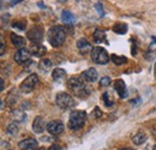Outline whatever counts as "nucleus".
Masks as SVG:
<instances>
[{
	"mask_svg": "<svg viewBox=\"0 0 156 150\" xmlns=\"http://www.w3.org/2000/svg\"><path fill=\"white\" fill-rule=\"evenodd\" d=\"M95 9L98 10L100 17H103V15H105V11H103V6H102L101 1H98V2H96V4H95Z\"/></svg>",
	"mask_w": 156,
	"mask_h": 150,
	"instance_id": "28",
	"label": "nucleus"
},
{
	"mask_svg": "<svg viewBox=\"0 0 156 150\" xmlns=\"http://www.w3.org/2000/svg\"><path fill=\"white\" fill-rule=\"evenodd\" d=\"M111 84V78L109 77H102L100 79V87H108Z\"/></svg>",
	"mask_w": 156,
	"mask_h": 150,
	"instance_id": "27",
	"label": "nucleus"
},
{
	"mask_svg": "<svg viewBox=\"0 0 156 150\" xmlns=\"http://www.w3.org/2000/svg\"><path fill=\"white\" fill-rule=\"evenodd\" d=\"M55 102L61 109H70L76 106L73 97L66 93H59L55 97Z\"/></svg>",
	"mask_w": 156,
	"mask_h": 150,
	"instance_id": "5",
	"label": "nucleus"
},
{
	"mask_svg": "<svg viewBox=\"0 0 156 150\" xmlns=\"http://www.w3.org/2000/svg\"><path fill=\"white\" fill-rule=\"evenodd\" d=\"M43 34H44V31H43V29L42 28H40V27H34L33 29H30L29 31H28V38L30 40V41H33L34 43H39L42 41V38H43Z\"/></svg>",
	"mask_w": 156,
	"mask_h": 150,
	"instance_id": "8",
	"label": "nucleus"
},
{
	"mask_svg": "<svg viewBox=\"0 0 156 150\" xmlns=\"http://www.w3.org/2000/svg\"><path fill=\"white\" fill-rule=\"evenodd\" d=\"M48 150H62V149H61V147H59V145H57V144H53Z\"/></svg>",
	"mask_w": 156,
	"mask_h": 150,
	"instance_id": "32",
	"label": "nucleus"
},
{
	"mask_svg": "<svg viewBox=\"0 0 156 150\" xmlns=\"http://www.w3.org/2000/svg\"><path fill=\"white\" fill-rule=\"evenodd\" d=\"M142 102V100H140V97H137V98H133V100H131V105L132 106H137L138 103H140Z\"/></svg>",
	"mask_w": 156,
	"mask_h": 150,
	"instance_id": "30",
	"label": "nucleus"
},
{
	"mask_svg": "<svg viewBox=\"0 0 156 150\" xmlns=\"http://www.w3.org/2000/svg\"><path fill=\"white\" fill-rule=\"evenodd\" d=\"M20 150H36L39 144H37V141L34 139V138H27V139H23L20 141V144H18Z\"/></svg>",
	"mask_w": 156,
	"mask_h": 150,
	"instance_id": "9",
	"label": "nucleus"
},
{
	"mask_svg": "<svg viewBox=\"0 0 156 150\" xmlns=\"http://www.w3.org/2000/svg\"><path fill=\"white\" fill-rule=\"evenodd\" d=\"M30 52L27 49V48H22L18 49L15 54V61L18 62V64H23V62H28L30 60Z\"/></svg>",
	"mask_w": 156,
	"mask_h": 150,
	"instance_id": "10",
	"label": "nucleus"
},
{
	"mask_svg": "<svg viewBox=\"0 0 156 150\" xmlns=\"http://www.w3.org/2000/svg\"><path fill=\"white\" fill-rule=\"evenodd\" d=\"M66 34H67V29L65 27L55 25L51 28V30L48 31V42L53 47H60L65 42Z\"/></svg>",
	"mask_w": 156,
	"mask_h": 150,
	"instance_id": "2",
	"label": "nucleus"
},
{
	"mask_svg": "<svg viewBox=\"0 0 156 150\" xmlns=\"http://www.w3.org/2000/svg\"><path fill=\"white\" fill-rule=\"evenodd\" d=\"M77 48L79 49V52H80L82 54H85V53H89V52L93 51L91 45L89 43V41H88L87 38H79L77 41Z\"/></svg>",
	"mask_w": 156,
	"mask_h": 150,
	"instance_id": "12",
	"label": "nucleus"
},
{
	"mask_svg": "<svg viewBox=\"0 0 156 150\" xmlns=\"http://www.w3.org/2000/svg\"><path fill=\"white\" fill-rule=\"evenodd\" d=\"M52 66H53L52 61H51L49 59H47V58H46V59H42L39 62V69L41 71H43V72L49 71V70L52 69Z\"/></svg>",
	"mask_w": 156,
	"mask_h": 150,
	"instance_id": "21",
	"label": "nucleus"
},
{
	"mask_svg": "<svg viewBox=\"0 0 156 150\" xmlns=\"http://www.w3.org/2000/svg\"><path fill=\"white\" fill-rule=\"evenodd\" d=\"M52 77H53V79L55 80V82H62L64 79H65V77H66V71L65 70H62V69H54V71L52 72Z\"/></svg>",
	"mask_w": 156,
	"mask_h": 150,
	"instance_id": "20",
	"label": "nucleus"
},
{
	"mask_svg": "<svg viewBox=\"0 0 156 150\" xmlns=\"http://www.w3.org/2000/svg\"><path fill=\"white\" fill-rule=\"evenodd\" d=\"M37 5L40 6V9H46V5H44V2H43V1H39V2H37Z\"/></svg>",
	"mask_w": 156,
	"mask_h": 150,
	"instance_id": "34",
	"label": "nucleus"
},
{
	"mask_svg": "<svg viewBox=\"0 0 156 150\" xmlns=\"http://www.w3.org/2000/svg\"><path fill=\"white\" fill-rule=\"evenodd\" d=\"M29 52H30L31 55L34 56H42L44 55V53L47 52V49L44 48V46H42L40 43H34V45H31Z\"/></svg>",
	"mask_w": 156,
	"mask_h": 150,
	"instance_id": "16",
	"label": "nucleus"
},
{
	"mask_svg": "<svg viewBox=\"0 0 156 150\" xmlns=\"http://www.w3.org/2000/svg\"><path fill=\"white\" fill-rule=\"evenodd\" d=\"M153 150H156V144L154 145V148H153Z\"/></svg>",
	"mask_w": 156,
	"mask_h": 150,
	"instance_id": "39",
	"label": "nucleus"
},
{
	"mask_svg": "<svg viewBox=\"0 0 156 150\" xmlns=\"http://www.w3.org/2000/svg\"><path fill=\"white\" fill-rule=\"evenodd\" d=\"M18 131H20V126L17 123H12L7 126V133L11 134V136H16L18 134Z\"/></svg>",
	"mask_w": 156,
	"mask_h": 150,
	"instance_id": "26",
	"label": "nucleus"
},
{
	"mask_svg": "<svg viewBox=\"0 0 156 150\" xmlns=\"http://www.w3.org/2000/svg\"><path fill=\"white\" fill-rule=\"evenodd\" d=\"M113 31L119 34V35H124V34L127 33V25L125 23H117L113 27Z\"/></svg>",
	"mask_w": 156,
	"mask_h": 150,
	"instance_id": "22",
	"label": "nucleus"
},
{
	"mask_svg": "<svg viewBox=\"0 0 156 150\" xmlns=\"http://www.w3.org/2000/svg\"><path fill=\"white\" fill-rule=\"evenodd\" d=\"M119 150H133V149H131V148H122V149H119Z\"/></svg>",
	"mask_w": 156,
	"mask_h": 150,
	"instance_id": "37",
	"label": "nucleus"
},
{
	"mask_svg": "<svg viewBox=\"0 0 156 150\" xmlns=\"http://www.w3.org/2000/svg\"><path fill=\"white\" fill-rule=\"evenodd\" d=\"M114 87V90L118 93V95L121 97V98H125L127 96V89H126V84L124 83V80L121 79H117L113 84Z\"/></svg>",
	"mask_w": 156,
	"mask_h": 150,
	"instance_id": "11",
	"label": "nucleus"
},
{
	"mask_svg": "<svg viewBox=\"0 0 156 150\" xmlns=\"http://www.w3.org/2000/svg\"><path fill=\"white\" fill-rule=\"evenodd\" d=\"M98 71H96V69H94V67H89L88 70H85L83 73H82V77L87 80V82H90V83H93V82H95L96 79H98Z\"/></svg>",
	"mask_w": 156,
	"mask_h": 150,
	"instance_id": "14",
	"label": "nucleus"
},
{
	"mask_svg": "<svg viewBox=\"0 0 156 150\" xmlns=\"http://www.w3.org/2000/svg\"><path fill=\"white\" fill-rule=\"evenodd\" d=\"M11 41H12V43H13V46L16 47V48H24V46L27 45V41H25V38L20 36V35H16L15 33H12L11 34Z\"/></svg>",
	"mask_w": 156,
	"mask_h": 150,
	"instance_id": "17",
	"label": "nucleus"
},
{
	"mask_svg": "<svg viewBox=\"0 0 156 150\" xmlns=\"http://www.w3.org/2000/svg\"><path fill=\"white\" fill-rule=\"evenodd\" d=\"M111 60L118 65V66H120V65H124V64H126L127 62V58L126 56H122V55H118V54H112L111 56Z\"/></svg>",
	"mask_w": 156,
	"mask_h": 150,
	"instance_id": "23",
	"label": "nucleus"
},
{
	"mask_svg": "<svg viewBox=\"0 0 156 150\" xmlns=\"http://www.w3.org/2000/svg\"><path fill=\"white\" fill-rule=\"evenodd\" d=\"M44 127L47 129V125L44 123V119L42 116H36L33 123V130L35 133H42L44 131Z\"/></svg>",
	"mask_w": 156,
	"mask_h": 150,
	"instance_id": "13",
	"label": "nucleus"
},
{
	"mask_svg": "<svg viewBox=\"0 0 156 150\" xmlns=\"http://www.w3.org/2000/svg\"><path fill=\"white\" fill-rule=\"evenodd\" d=\"M61 20H62L64 23H66V24H73V23L76 22V16H75L71 11L65 10V11H62V13H61Z\"/></svg>",
	"mask_w": 156,
	"mask_h": 150,
	"instance_id": "18",
	"label": "nucleus"
},
{
	"mask_svg": "<svg viewBox=\"0 0 156 150\" xmlns=\"http://www.w3.org/2000/svg\"><path fill=\"white\" fill-rule=\"evenodd\" d=\"M102 100H103V102H105V105H106L107 107H112V106L114 105L113 97H112V95H111L109 91H105V93L102 94Z\"/></svg>",
	"mask_w": 156,
	"mask_h": 150,
	"instance_id": "24",
	"label": "nucleus"
},
{
	"mask_svg": "<svg viewBox=\"0 0 156 150\" xmlns=\"http://www.w3.org/2000/svg\"><path fill=\"white\" fill-rule=\"evenodd\" d=\"M101 115H102V112L100 111V108H98V107H95V116H96V118H100Z\"/></svg>",
	"mask_w": 156,
	"mask_h": 150,
	"instance_id": "31",
	"label": "nucleus"
},
{
	"mask_svg": "<svg viewBox=\"0 0 156 150\" xmlns=\"http://www.w3.org/2000/svg\"><path fill=\"white\" fill-rule=\"evenodd\" d=\"M85 121H87V113L84 111H73L70 114L69 127L71 130H79L85 125Z\"/></svg>",
	"mask_w": 156,
	"mask_h": 150,
	"instance_id": "3",
	"label": "nucleus"
},
{
	"mask_svg": "<svg viewBox=\"0 0 156 150\" xmlns=\"http://www.w3.org/2000/svg\"><path fill=\"white\" fill-rule=\"evenodd\" d=\"M23 0H11V5H16V4H20Z\"/></svg>",
	"mask_w": 156,
	"mask_h": 150,
	"instance_id": "35",
	"label": "nucleus"
},
{
	"mask_svg": "<svg viewBox=\"0 0 156 150\" xmlns=\"http://www.w3.org/2000/svg\"><path fill=\"white\" fill-rule=\"evenodd\" d=\"M39 150H47V149H44V148H40Z\"/></svg>",
	"mask_w": 156,
	"mask_h": 150,
	"instance_id": "38",
	"label": "nucleus"
},
{
	"mask_svg": "<svg viewBox=\"0 0 156 150\" xmlns=\"http://www.w3.org/2000/svg\"><path fill=\"white\" fill-rule=\"evenodd\" d=\"M147 139H148V136L144 132H138L137 134H135L132 137V142H133L135 145H142V144H144Z\"/></svg>",
	"mask_w": 156,
	"mask_h": 150,
	"instance_id": "19",
	"label": "nucleus"
},
{
	"mask_svg": "<svg viewBox=\"0 0 156 150\" xmlns=\"http://www.w3.org/2000/svg\"><path fill=\"white\" fill-rule=\"evenodd\" d=\"M94 40H95V42H98V43H102V42L106 40L105 33H103L102 30H100V29H96V30L94 31Z\"/></svg>",
	"mask_w": 156,
	"mask_h": 150,
	"instance_id": "25",
	"label": "nucleus"
},
{
	"mask_svg": "<svg viewBox=\"0 0 156 150\" xmlns=\"http://www.w3.org/2000/svg\"><path fill=\"white\" fill-rule=\"evenodd\" d=\"M67 88L80 98H85L90 95V89L83 82V77H79V76L71 77L67 80Z\"/></svg>",
	"mask_w": 156,
	"mask_h": 150,
	"instance_id": "1",
	"label": "nucleus"
},
{
	"mask_svg": "<svg viewBox=\"0 0 156 150\" xmlns=\"http://www.w3.org/2000/svg\"><path fill=\"white\" fill-rule=\"evenodd\" d=\"M37 83H39V77H37V75L33 73V75L27 77V78L22 82V84H20V90H22L23 93H25V94L31 93V91L36 88Z\"/></svg>",
	"mask_w": 156,
	"mask_h": 150,
	"instance_id": "6",
	"label": "nucleus"
},
{
	"mask_svg": "<svg viewBox=\"0 0 156 150\" xmlns=\"http://www.w3.org/2000/svg\"><path fill=\"white\" fill-rule=\"evenodd\" d=\"M64 129H65L64 124L60 120H52V121H49L47 124V131L49 132L51 134H53V136H58L60 133H62Z\"/></svg>",
	"mask_w": 156,
	"mask_h": 150,
	"instance_id": "7",
	"label": "nucleus"
},
{
	"mask_svg": "<svg viewBox=\"0 0 156 150\" xmlns=\"http://www.w3.org/2000/svg\"><path fill=\"white\" fill-rule=\"evenodd\" d=\"M90 55H91V59L96 64H100V65H106L108 64L109 61V55L107 53V51L102 47H94L93 51L90 52Z\"/></svg>",
	"mask_w": 156,
	"mask_h": 150,
	"instance_id": "4",
	"label": "nucleus"
},
{
	"mask_svg": "<svg viewBox=\"0 0 156 150\" xmlns=\"http://www.w3.org/2000/svg\"><path fill=\"white\" fill-rule=\"evenodd\" d=\"M155 78H156V64H155Z\"/></svg>",
	"mask_w": 156,
	"mask_h": 150,
	"instance_id": "40",
	"label": "nucleus"
},
{
	"mask_svg": "<svg viewBox=\"0 0 156 150\" xmlns=\"http://www.w3.org/2000/svg\"><path fill=\"white\" fill-rule=\"evenodd\" d=\"M0 90L2 91L4 90V79L1 78V80H0Z\"/></svg>",
	"mask_w": 156,
	"mask_h": 150,
	"instance_id": "36",
	"label": "nucleus"
},
{
	"mask_svg": "<svg viewBox=\"0 0 156 150\" xmlns=\"http://www.w3.org/2000/svg\"><path fill=\"white\" fill-rule=\"evenodd\" d=\"M27 118V113L22 109H15L11 112V119L13 123H24Z\"/></svg>",
	"mask_w": 156,
	"mask_h": 150,
	"instance_id": "15",
	"label": "nucleus"
},
{
	"mask_svg": "<svg viewBox=\"0 0 156 150\" xmlns=\"http://www.w3.org/2000/svg\"><path fill=\"white\" fill-rule=\"evenodd\" d=\"M4 53H5V43H4V41L1 40V56L4 55Z\"/></svg>",
	"mask_w": 156,
	"mask_h": 150,
	"instance_id": "33",
	"label": "nucleus"
},
{
	"mask_svg": "<svg viewBox=\"0 0 156 150\" xmlns=\"http://www.w3.org/2000/svg\"><path fill=\"white\" fill-rule=\"evenodd\" d=\"M13 27L20 29V30H25V22L23 20H20V22H15L13 23Z\"/></svg>",
	"mask_w": 156,
	"mask_h": 150,
	"instance_id": "29",
	"label": "nucleus"
}]
</instances>
